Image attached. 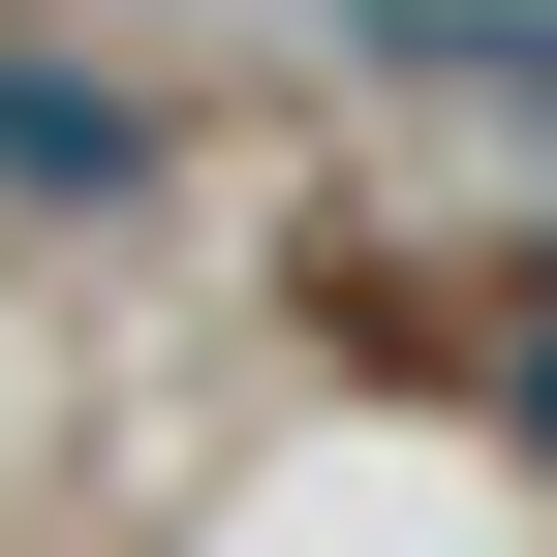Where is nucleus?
Wrapping results in <instances>:
<instances>
[{
    "label": "nucleus",
    "mask_w": 557,
    "mask_h": 557,
    "mask_svg": "<svg viewBox=\"0 0 557 557\" xmlns=\"http://www.w3.org/2000/svg\"><path fill=\"white\" fill-rule=\"evenodd\" d=\"M0 186H156V94L124 62H0Z\"/></svg>",
    "instance_id": "nucleus-1"
}]
</instances>
